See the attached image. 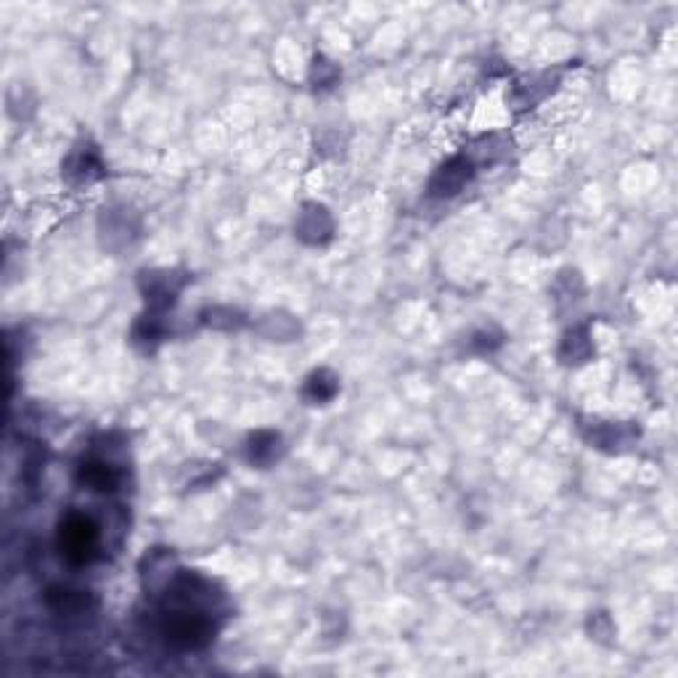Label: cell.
<instances>
[{
    "instance_id": "cell-2",
    "label": "cell",
    "mask_w": 678,
    "mask_h": 678,
    "mask_svg": "<svg viewBox=\"0 0 678 678\" xmlns=\"http://www.w3.org/2000/svg\"><path fill=\"white\" fill-rule=\"evenodd\" d=\"M83 480L95 488V491H112V485H114V475H112V469H106L104 464H91L86 472H83Z\"/></svg>"
},
{
    "instance_id": "cell-1",
    "label": "cell",
    "mask_w": 678,
    "mask_h": 678,
    "mask_svg": "<svg viewBox=\"0 0 678 678\" xmlns=\"http://www.w3.org/2000/svg\"><path fill=\"white\" fill-rule=\"evenodd\" d=\"M61 554L72 562V565H86L91 562L98 546V533L93 528L91 520L72 514L64 525H61Z\"/></svg>"
}]
</instances>
